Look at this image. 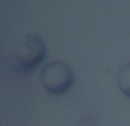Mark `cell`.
Segmentation results:
<instances>
[{"label":"cell","mask_w":130,"mask_h":126,"mask_svg":"<svg viewBox=\"0 0 130 126\" xmlns=\"http://www.w3.org/2000/svg\"><path fill=\"white\" fill-rule=\"evenodd\" d=\"M46 46L38 35H26L17 43L13 54L10 57V64L15 70L22 74H28L44 59Z\"/></svg>","instance_id":"cell-1"},{"label":"cell","mask_w":130,"mask_h":126,"mask_svg":"<svg viewBox=\"0 0 130 126\" xmlns=\"http://www.w3.org/2000/svg\"><path fill=\"white\" fill-rule=\"evenodd\" d=\"M41 84L51 95H63L73 87L74 72L66 62L53 61L46 64L41 70Z\"/></svg>","instance_id":"cell-2"},{"label":"cell","mask_w":130,"mask_h":126,"mask_svg":"<svg viewBox=\"0 0 130 126\" xmlns=\"http://www.w3.org/2000/svg\"><path fill=\"white\" fill-rule=\"evenodd\" d=\"M117 84H119V88L122 90V93L130 97V64L124 66L120 70H119Z\"/></svg>","instance_id":"cell-3"}]
</instances>
